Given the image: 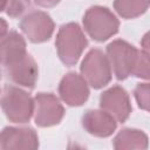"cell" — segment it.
I'll return each instance as SVG.
<instances>
[{
    "label": "cell",
    "mask_w": 150,
    "mask_h": 150,
    "mask_svg": "<svg viewBox=\"0 0 150 150\" xmlns=\"http://www.w3.org/2000/svg\"><path fill=\"white\" fill-rule=\"evenodd\" d=\"M30 6V0H7L6 13L8 16L16 19L20 18Z\"/></svg>",
    "instance_id": "obj_17"
},
{
    "label": "cell",
    "mask_w": 150,
    "mask_h": 150,
    "mask_svg": "<svg viewBox=\"0 0 150 150\" xmlns=\"http://www.w3.org/2000/svg\"><path fill=\"white\" fill-rule=\"evenodd\" d=\"M26 54V41L21 34L12 30L0 35V64L9 66Z\"/></svg>",
    "instance_id": "obj_13"
},
{
    "label": "cell",
    "mask_w": 150,
    "mask_h": 150,
    "mask_svg": "<svg viewBox=\"0 0 150 150\" xmlns=\"http://www.w3.org/2000/svg\"><path fill=\"white\" fill-rule=\"evenodd\" d=\"M54 21L42 11H33L25 15L20 21L22 34L33 43L48 41L54 33Z\"/></svg>",
    "instance_id": "obj_7"
},
{
    "label": "cell",
    "mask_w": 150,
    "mask_h": 150,
    "mask_svg": "<svg viewBox=\"0 0 150 150\" xmlns=\"http://www.w3.org/2000/svg\"><path fill=\"white\" fill-rule=\"evenodd\" d=\"M5 71L12 82L28 89H33L38 81V64L28 53L16 62L6 66Z\"/></svg>",
    "instance_id": "obj_11"
},
{
    "label": "cell",
    "mask_w": 150,
    "mask_h": 150,
    "mask_svg": "<svg viewBox=\"0 0 150 150\" xmlns=\"http://www.w3.org/2000/svg\"><path fill=\"white\" fill-rule=\"evenodd\" d=\"M39 137L32 128L6 127L0 131V149H36Z\"/></svg>",
    "instance_id": "obj_10"
},
{
    "label": "cell",
    "mask_w": 150,
    "mask_h": 150,
    "mask_svg": "<svg viewBox=\"0 0 150 150\" xmlns=\"http://www.w3.org/2000/svg\"><path fill=\"white\" fill-rule=\"evenodd\" d=\"M83 28L95 41L103 42L118 32L120 21L107 7L93 6L83 15Z\"/></svg>",
    "instance_id": "obj_3"
},
{
    "label": "cell",
    "mask_w": 150,
    "mask_h": 150,
    "mask_svg": "<svg viewBox=\"0 0 150 150\" xmlns=\"http://www.w3.org/2000/svg\"><path fill=\"white\" fill-rule=\"evenodd\" d=\"M149 93H150V87L148 82L138 83L134 90V96L136 98L138 107L145 111L149 110Z\"/></svg>",
    "instance_id": "obj_18"
},
{
    "label": "cell",
    "mask_w": 150,
    "mask_h": 150,
    "mask_svg": "<svg viewBox=\"0 0 150 150\" xmlns=\"http://www.w3.org/2000/svg\"><path fill=\"white\" fill-rule=\"evenodd\" d=\"M132 76L148 80L149 79V53L145 50H138V55L131 73Z\"/></svg>",
    "instance_id": "obj_16"
},
{
    "label": "cell",
    "mask_w": 150,
    "mask_h": 150,
    "mask_svg": "<svg viewBox=\"0 0 150 150\" xmlns=\"http://www.w3.org/2000/svg\"><path fill=\"white\" fill-rule=\"evenodd\" d=\"M61 0H35V4L43 8H50L56 6Z\"/></svg>",
    "instance_id": "obj_19"
},
{
    "label": "cell",
    "mask_w": 150,
    "mask_h": 150,
    "mask_svg": "<svg viewBox=\"0 0 150 150\" xmlns=\"http://www.w3.org/2000/svg\"><path fill=\"white\" fill-rule=\"evenodd\" d=\"M84 130L95 137H108L116 130V120L103 109H91L82 117Z\"/></svg>",
    "instance_id": "obj_12"
},
{
    "label": "cell",
    "mask_w": 150,
    "mask_h": 150,
    "mask_svg": "<svg viewBox=\"0 0 150 150\" xmlns=\"http://www.w3.org/2000/svg\"><path fill=\"white\" fill-rule=\"evenodd\" d=\"M0 107L8 121L23 124L33 117L34 98L21 88L6 86L0 97Z\"/></svg>",
    "instance_id": "obj_2"
},
{
    "label": "cell",
    "mask_w": 150,
    "mask_h": 150,
    "mask_svg": "<svg viewBox=\"0 0 150 150\" xmlns=\"http://www.w3.org/2000/svg\"><path fill=\"white\" fill-rule=\"evenodd\" d=\"M89 87L86 80L75 71L66 74L59 84L60 98L69 107H80L89 97Z\"/></svg>",
    "instance_id": "obj_9"
},
{
    "label": "cell",
    "mask_w": 150,
    "mask_h": 150,
    "mask_svg": "<svg viewBox=\"0 0 150 150\" xmlns=\"http://www.w3.org/2000/svg\"><path fill=\"white\" fill-rule=\"evenodd\" d=\"M100 107L120 123L125 122L132 110L128 93L120 86H112L101 94Z\"/></svg>",
    "instance_id": "obj_8"
},
{
    "label": "cell",
    "mask_w": 150,
    "mask_h": 150,
    "mask_svg": "<svg viewBox=\"0 0 150 150\" xmlns=\"http://www.w3.org/2000/svg\"><path fill=\"white\" fill-rule=\"evenodd\" d=\"M137 55L138 49L124 40H114L107 46V57L117 80H125L131 75Z\"/></svg>",
    "instance_id": "obj_5"
},
{
    "label": "cell",
    "mask_w": 150,
    "mask_h": 150,
    "mask_svg": "<svg viewBox=\"0 0 150 150\" xmlns=\"http://www.w3.org/2000/svg\"><path fill=\"white\" fill-rule=\"evenodd\" d=\"M87 45L88 40L77 23L68 22L60 27L55 46L60 60L66 66H74L79 61Z\"/></svg>",
    "instance_id": "obj_1"
},
{
    "label": "cell",
    "mask_w": 150,
    "mask_h": 150,
    "mask_svg": "<svg viewBox=\"0 0 150 150\" xmlns=\"http://www.w3.org/2000/svg\"><path fill=\"white\" fill-rule=\"evenodd\" d=\"M80 71L88 86L93 87L94 89H101L107 86L112 75L107 55L97 48L87 53L81 63Z\"/></svg>",
    "instance_id": "obj_4"
},
{
    "label": "cell",
    "mask_w": 150,
    "mask_h": 150,
    "mask_svg": "<svg viewBox=\"0 0 150 150\" xmlns=\"http://www.w3.org/2000/svg\"><path fill=\"white\" fill-rule=\"evenodd\" d=\"M149 0H115L114 9L123 19H135L146 12Z\"/></svg>",
    "instance_id": "obj_15"
},
{
    "label": "cell",
    "mask_w": 150,
    "mask_h": 150,
    "mask_svg": "<svg viewBox=\"0 0 150 150\" xmlns=\"http://www.w3.org/2000/svg\"><path fill=\"white\" fill-rule=\"evenodd\" d=\"M6 5H7V0H0V12L6 9Z\"/></svg>",
    "instance_id": "obj_21"
},
{
    "label": "cell",
    "mask_w": 150,
    "mask_h": 150,
    "mask_svg": "<svg viewBox=\"0 0 150 150\" xmlns=\"http://www.w3.org/2000/svg\"><path fill=\"white\" fill-rule=\"evenodd\" d=\"M112 146L115 149H141L148 148V136L138 129L125 128L122 129L114 138Z\"/></svg>",
    "instance_id": "obj_14"
},
{
    "label": "cell",
    "mask_w": 150,
    "mask_h": 150,
    "mask_svg": "<svg viewBox=\"0 0 150 150\" xmlns=\"http://www.w3.org/2000/svg\"><path fill=\"white\" fill-rule=\"evenodd\" d=\"M7 29H8V25H7V22H6L4 19L0 18V35L5 34V33L7 32Z\"/></svg>",
    "instance_id": "obj_20"
},
{
    "label": "cell",
    "mask_w": 150,
    "mask_h": 150,
    "mask_svg": "<svg viewBox=\"0 0 150 150\" xmlns=\"http://www.w3.org/2000/svg\"><path fill=\"white\" fill-rule=\"evenodd\" d=\"M0 79H1V75H0Z\"/></svg>",
    "instance_id": "obj_22"
},
{
    "label": "cell",
    "mask_w": 150,
    "mask_h": 150,
    "mask_svg": "<svg viewBox=\"0 0 150 150\" xmlns=\"http://www.w3.org/2000/svg\"><path fill=\"white\" fill-rule=\"evenodd\" d=\"M64 115V108L60 100L52 93H39L34 97L33 117L35 124L41 128L59 124Z\"/></svg>",
    "instance_id": "obj_6"
}]
</instances>
